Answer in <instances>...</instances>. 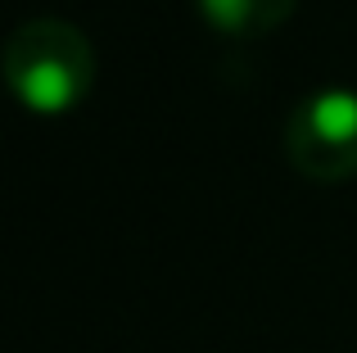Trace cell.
I'll use <instances>...</instances> for the list:
<instances>
[{"label": "cell", "instance_id": "6da1fadb", "mask_svg": "<svg viewBox=\"0 0 357 353\" xmlns=\"http://www.w3.org/2000/svg\"><path fill=\"white\" fill-rule=\"evenodd\" d=\"M5 82L32 114H63L86 100L96 50L68 18H27L5 41Z\"/></svg>", "mask_w": 357, "mask_h": 353}, {"label": "cell", "instance_id": "7a4b0ae2", "mask_svg": "<svg viewBox=\"0 0 357 353\" xmlns=\"http://www.w3.org/2000/svg\"><path fill=\"white\" fill-rule=\"evenodd\" d=\"M285 159L307 181L340 186L357 176V91L331 87L298 100L285 118Z\"/></svg>", "mask_w": 357, "mask_h": 353}, {"label": "cell", "instance_id": "3957f363", "mask_svg": "<svg viewBox=\"0 0 357 353\" xmlns=\"http://www.w3.org/2000/svg\"><path fill=\"white\" fill-rule=\"evenodd\" d=\"M204 18L227 36H262L298 9V0H199Z\"/></svg>", "mask_w": 357, "mask_h": 353}]
</instances>
